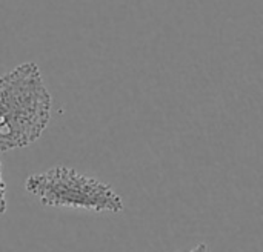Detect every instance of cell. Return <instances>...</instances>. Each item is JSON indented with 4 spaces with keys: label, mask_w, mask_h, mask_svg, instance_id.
Returning a JSON list of instances; mask_svg holds the SVG:
<instances>
[{
    "label": "cell",
    "mask_w": 263,
    "mask_h": 252,
    "mask_svg": "<svg viewBox=\"0 0 263 252\" xmlns=\"http://www.w3.org/2000/svg\"><path fill=\"white\" fill-rule=\"evenodd\" d=\"M190 252H210V249H208V246L205 243H200V245H197L194 249H191Z\"/></svg>",
    "instance_id": "4"
},
{
    "label": "cell",
    "mask_w": 263,
    "mask_h": 252,
    "mask_svg": "<svg viewBox=\"0 0 263 252\" xmlns=\"http://www.w3.org/2000/svg\"><path fill=\"white\" fill-rule=\"evenodd\" d=\"M25 189L37 197L42 205L51 208L109 214L123 211V200L111 185L68 166H55L45 172L31 174L25 182Z\"/></svg>",
    "instance_id": "2"
},
{
    "label": "cell",
    "mask_w": 263,
    "mask_h": 252,
    "mask_svg": "<svg viewBox=\"0 0 263 252\" xmlns=\"http://www.w3.org/2000/svg\"><path fill=\"white\" fill-rule=\"evenodd\" d=\"M52 97L39 66L22 63L0 75V154L40 139L51 122Z\"/></svg>",
    "instance_id": "1"
},
{
    "label": "cell",
    "mask_w": 263,
    "mask_h": 252,
    "mask_svg": "<svg viewBox=\"0 0 263 252\" xmlns=\"http://www.w3.org/2000/svg\"><path fill=\"white\" fill-rule=\"evenodd\" d=\"M8 203H6V183L2 177V163H0V216L6 212Z\"/></svg>",
    "instance_id": "3"
}]
</instances>
